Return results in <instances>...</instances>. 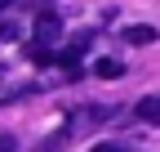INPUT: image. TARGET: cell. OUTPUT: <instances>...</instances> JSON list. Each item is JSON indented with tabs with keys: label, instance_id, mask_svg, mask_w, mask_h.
<instances>
[{
	"label": "cell",
	"instance_id": "1",
	"mask_svg": "<svg viewBox=\"0 0 160 152\" xmlns=\"http://www.w3.org/2000/svg\"><path fill=\"white\" fill-rule=\"evenodd\" d=\"M58 36H62V18L53 9H40V18H36V49H49Z\"/></svg>",
	"mask_w": 160,
	"mask_h": 152
},
{
	"label": "cell",
	"instance_id": "2",
	"mask_svg": "<svg viewBox=\"0 0 160 152\" xmlns=\"http://www.w3.org/2000/svg\"><path fill=\"white\" fill-rule=\"evenodd\" d=\"M133 117L142 121V125H160V94H142L133 107Z\"/></svg>",
	"mask_w": 160,
	"mask_h": 152
},
{
	"label": "cell",
	"instance_id": "3",
	"mask_svg": "<svg viewBox=\"0 0 160 152\" xmlns=\"http://www.w3.org/2000/svg\"><path fill=\"white\" fill-rule=\"evenodd\" d=\"M93 72L102 76V81H116V76H125V63H120V58H98Z\"/></svg>",
	"mask_w": 160,
	"mask_h": 152
},
{
	"label": "cell",
	"instance_id": "4",
	"mask_svg": "<svg viewBox=\"0 0 160 152\" xmlns=\"http://www.w3.org/2000/svg\"><path fill=\"white\" fill-rule=\"evenodd\" d=\"M125 41L129 45H151L156 41V27H125Z\"/></svg>",
	"mask_w": 160,
	"mask_h": 152
},
{
	"label": "cell",
	"instance_id": "5",
	"mask_svg": "<svg viewBox=\"0 0 160 152\" xmlns=\"http://www.w3.org/2000/svg\"><path fill=\"white\" fill-rule=\"evenodd\" d=\"M22 36V23H0V41H18Z\"/></svg>",
	"mask_w": 160,
	"mask_h": 152
},
{
	"label": "cell",
	"instance_id": "6",
	"mask_svg": "<svg viewBox=\"0 0 160 152\" xmlns=\"http://www.w3.org/2000/svg\"><path fill=\"white\" fill-rule=\"evenodd\" d=\"M89 152H125V143H116V139H102V143H93Z\"/></svg>",
	"mask_w": 160,
	"mask_h": 152
},
{
	"label": "cell",
	"instance_id": "7",
	"mask_svg": "<svg viewBox=\"0 0 160 152\" xmlns=\"http://www.w3.org/2000/svg\"><path fill=\"white\" fill-rule=\"evenodd\" d=\"M0 152H18V139L13 134H0Z\"/></svg>",
	"mask_w": 160,
	"mask_h": 152
},
{
	"label": "cell",
	"instance_id": "8",
	"mask_svg": "<svg viewBox=\"0 0 160 152\" xmlns=\"http://www.w3.org/2000/svg\"><path fill=\"white\" fill-rule=\"evenodd\" d=\"M0 9H5V0H0Z\"/></svg>",
	"mask_w": 160,
	"mask_h": 152
},
{
	"label": "cell",
	"instance_id": "9",
	"mask_svg": "<svg viewBox=\"0 0 160 152\" xmlns=\"http://www.w3.org/2000/svg\"><path fill=\"white\" fill-rule=\"evenodd\" d=\"M0 81H5V72H0Z\"/></svg>",
	"mask_w": 160,
	"mask_h": 152
}]
</instances>
